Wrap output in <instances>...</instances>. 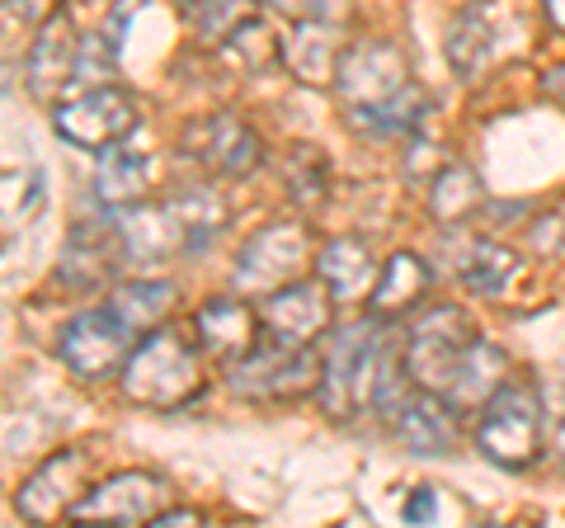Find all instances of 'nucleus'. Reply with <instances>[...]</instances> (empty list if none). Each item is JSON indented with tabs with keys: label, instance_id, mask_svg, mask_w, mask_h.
I'll return each mask as SVG.
<instances>
[{
	"label": "nucleus",
	"instance_id": "33",
	"mask_svg": "<svg viewBox=\"0 0 565 528\" xmlns=\"http://www.w3.org/2000/svg\"><path fill=\"white\" fill-rule=\"evenodd\" d=\"M542 95L552 99V104H565V62L556 66V72H546V76H542Z\"/></svg>",
	"mask_w": 565,
	"mask_h": 528
},
{
	"label": "nucleus",
	"instance_id": "12",
	"mask_svg": "<svg viewBox=\"0 0 565 528\" xmlns=\"http://www.w3.org/2000/svg\"><path fill=\"white\" fill-rule=\"evenodd\" d=\"M122 260H132L122 222H76L57 260V284L71 293H99L118 278Z\"/></svg>",
	"mask_w": 565,
	"mask_h": 528
},
{
	"label": "nucleus",
	"instance_id": "21",
	"mask_svg": "<svg viewBox=\"0 0 565 528\" xmlns=\"http://www.w3.org/2000/svg\"><path fill=\"white\" fill-rule=\"evenodd\" d=\"M147 189H151V161L132 147H109L99 151V170H95V199L104 208H137L147 203Z\"/></svg>",
	"mask_w": 565,
	"mask_h": 528
},
{
	"label": "nucleus",
	"instance_id": "14",
	"mask_svg": "<svg viewBox=\"0 0 565 528\" xmlns=\"http://www.w3.org/2000/svg\"><path fill=\"white\" fill-rule=\"evenodd\" d=\"M259 316H264L269 340L316 345L330 330V321H334V288L326 284L321 274H316V278H292V284H282L278 293L264 297Z\"/></svg>",
	"mask_w": 565,
	"mask_h": 528
},
{
	"label": "nucleus",
	"instance_id": "28",
	"mask_svg": "<svg viewBox=\"0 0 565 528\" xmlns=\"http://www.w3.org/2000/svg\"><path fill=\"white\" fill-rule=\"evenodd\" d=\"M282 175H288V199L297 208H321L326 203V193H330V161H326V151L321 147H292L288 156V166H282Z\"/></svg>",
	"mask_w": 565,
	"mask_h": 528
},
{
	"label": "nucleus",
	"instance_id": "29",
	"mask_svg": "<svg viewBox=\"0 0 565 528\" xmlns=\"http://www.w3.org/2000/svg\"><path fill=\"white\" fill-rule=\"evenodd\" d=\"M255 10H259V0H199V10H193V33H199L203 47H226L255 20Z\"/></svg>",
	"mask_w": 565,
	"mask_h": 528
},
{
	"label": "nucleus",
	"instance_id": "37",
	"mask_svg": "<svg viewBox=\"0 0 565 528\" xmlns=\"http://www.w3.org/2000/svg\"><path fill=\"white\" fill-rule=\"evenodd\" d=\"M174 6H180L184 14H193V10H199V0H174Z\"/></svg>",
	"mask_w": 565,
	"mask_h": 528
},
{
	"label": "nucleus",
	"instance_id": "10",
	"mask_svg": "<svg viewBox=\"0 0 565 528\" xmlns=\"http://www.w3.org/2000/svg\"><path fill=\"white\" fill-rule=\"evenodd\" d=\"M180 151L189 156L199 170L207 175H222V180H245L264 166V142L250 123H241L236 114H207V118H193L184 137H180Z\"/></svg>",
	"mask_w": 565,
	"mask_h": 528
},
{
	"label": "nucleus",
	"instance_id": "18",
	"mask_svg": "<svg viewBox=\"0 0 565 528\" xmlns=\"http://www.w3.org/2000/svg\"><path fill=\"white\" fill-rule=\"evenodd\" d=\"M396 434H401V444L419 457H452L457 453L452 406L438 392H424V387L415 397H405V406L396 411Z\"/></svg>",
	"mask_w": 565,
	"mask_h": 528
},
{
	"label": "nucleus",
	"instance_id": "9",
	"mask_svg": "<svg viewBox=\"0 0 565 528\" xmlns=\"http://www.w3.org/2000/svg\"><path fill=\"white\" fill-rule=\"evenodd\" d=\"M316 382H321V359L311 355V345H282V340L250 349L226 373V387L250 401H297Z\"/></svg>",
	"mask_w": 565,
	"mask_h": 528
},
{
	"label": "nucleus",
	"instance_id": "5",
	"mask_svg": "<svg viewBox=\"0 0 565 528\" xmlns=\"http://www.w3.org/2000/svg\"><path fill=\"white\" fill-rule=\"evenodd\" d=\"M377 349H382V336L373 316L363 326L334 330V340L321 359V382H316V397H321V411L330 420H349L353 411H363L373 401Z\"/></svg>",
	"mask_w": 565,
	"mask_h": 528
},
{
	"label": "nucleus",
	"instance_id": "7",
	"mask_svg": "<svg viewBox=\"0 0 565 528\" xmlns=\"http://www.w3.org/2000/svg\"><path fill=\"white\" fill-rule=\"evenodd\" d=\"M141 123L137 95L122 85H90L85 95L66 99L52 109V128L62 142L81 147V151H109Z\"/></svg>",
	"mask_w": 565,
	"mask_h": 528
},
{
	"label": "nucleus",
	"instance_id": "24",
	"mask_svg": "<svg viewBox=\"0 0 565 528\" xmlns=\"http://www.w3.org/2000/svg\"><path fill=\"white\" fill-rule=\"evenodd\" d=\"M486 203V184L471 166H444L429 180V213L444 226H462Z\"/></svg>",
	"mask_w": 565,
	"mask_h": 528
},
{
	"label": "nucleus",
	"instance_id": "4",
	"mask_svg": "<svg viewBox=\"0 0 565 528\" xmlns=\"http://www.w3.org/2000/svg\"><path fill=\"white\" fill-rule=\"evenodd\" d=\"M476 448L494 467L523 472L542 457V397L533 382H504L476 420Z\"/></svg>",
	"mask_w": 565,
	"mask_h": 528
},
{
	"label": "nucleus",
	"instance_id": "19",
	"mask_svg": "<svg viewBox=\"0 0 565 528\" xmlns=\"http://www.w3.org/2000/svg\"><path fill=\"white\" fill-rule=\"evenodd\" d=\"M429 284H434L429 264H424L419 255H411V251H396L392 260L382 264V274H377V284H373V297H367V316H373L377 326L401 321V316H411L424 303Z\"/></svg>",
	"mask_w": 565,
	"mask_h": 528
},
{
	"label": "nucleus",
	"instance_id": "25",
	"mask_svg": "<svg viewBox=\"0 0 565 528\" xmlns=\"http://www.w3.org/2000/svg\"><path fill=\"white\" fill-rule=\"evenodd\" d=\"M494 43H500V33H494L490 14L481 6L462 10L452 20V29H448V62H452V72L462 76V81L481 76V66L494 57Z\"/></svg>",
	"mask_w": 565,
	"mask_h": 528
},
{
	"label": "nucleus",
	"instance_id": "8",
	"mask_svg": "<svg viewBox=\"0 0 565 528\" xmlns=\"http://www.w3.org/2000/svg\"><path fill=\"white\" fill-rule=\"evenodd\" d=\"M132 340H137V330L122 321L114 307H90V311L71 316V321L62 326L57 355L76 378L104 382V378L122 373V363H128V355L137 349Z\"/></svg>",
	"mask_w": 565,
	"mask_h": 528
},
{
	"label": "nucleus",
	"instance_id": "23",
	"mask_svg": "<svg viewBox=\"0 0 565 528\" xmlns=\"http://www.w3.org/2000/svg\"><path fill=\"white\" fill-rule=\"evenodd\" d=\"M514 270H519V255L509 245L462 241V251H457V284L481 297H500L509 288V278H514Z\"/></svg>",
	"mask_w": 565,
	"mask_h": 528
},
{
	"label": "nucleus",
	"instance_id": "17",
	"mask_svg": "<svg viewBox=\"0 0 565 528\" xmlns=\"http://www.w3.org/2000/svg\"><path fill=\"white\" fill-rule=\"evenodd\" d=\"M344 57V33L334 29L330 14H311V20H292L282 33V66L302 85H334Z\"/></svg>",
	"mask_w": 565,
	"mask_h": 528
},
{
	"label": "nucleus",
	"instance_id": "31",
	"mask_svg": "<svg viewBox=\"0 0 565 528\" xmlns=\"http://www.w3.org/2000/svg\"><path fill=\"white\" fill-rule=\"evenodd\" d=\"M405 524H429V519H438V496H434V486H419L411 500H405Z\"/></svg>",
	"mask_w": 565,
	"mask_h": 528
},
{
	"label": "nucleus",
	"instance_id": "3",
	"mask_svg": "<svg viewBox=\"0 0 565 528\" xmlns=\"http://www.w3.org/2000/svg\"><path fill=\"white\" fill-rule=\"evenodd\" d=\"M476 345H481V330H476V321L462 307H452V303L429 307L415 321L411 340H405V368H411V382L424 387V392L448 397Z\"/></svg>",
	"mask_w": 565,
	"mask_h": 528
},
{
	"label": "nucleus",
	"instance_id": "20",
	"mask_svg": "<svg viewBox=\"0 0 565 528\" xmlns=\"http://www.w3.org/2000/svg\"><path fill=\"white\" fill-rule=\"evenodd\" d=\"M122 236H128L132 260H170L184 251V222L174 213V203H137L122 208Z\"/></svg>",
	"mask_w": 565,
	"mask_h": 528
},
{
	"label": "nucleus",
	"instance_id": "16",
	"mask_svg": "<svg viewBox=\"0 0 565 528\" xmlns=\"http://www.w3.org/2000/svg\"><path fill=\"white\" fill-rule=\"evenodd\" d=\"M259 326H264V316L245 303V297H207V303L193 311V330H199L203 355L217 363H236L250 355V349H259L255 345Z\"/></svg>",
	"mask_w": 565,
	"mask_h": 528
},
{
	"label": "nucleus",
	"instance_id": "6",
	"mask_svg": "<svg viewBox=\"0 0 565 528\" xmlns=\"http://www.w3.org/2000/svg\"><path fill=\"white\" fill-rule=\"evenodd\" d=\"M307 260L316 264V236L307 222H269L241 245L236 255V270H232V284L250 297H269L282 284L302 278Z\"/></svg>",
	"mask_w": 565,
	"mask_h": 528
},
{
	"label": "nucleus",
	"instance_id": "32",
	"mask_svg": "<svg viewBox=\"0 0 565 528\" xmlns=\"http://www.w3.org/2000/svg\"><path fill=\"white\" fill-rule=\"evenodd\" d=\"M170 524H203V509H180V505H170L156 515V528H170Z\"/></svg>",
	"mask_w": 565,
	"mask_h": 528
},
{
	"label": "nucleus",
	"instance_id": "1",
	"mask_svg": "<svg viewBox=\"0 0 565 528\" xmlns=\"http://www.w3.org/2000/svg\"><path fill=\"white\" fill-rule=\"evenodd\" d=\"M334 91H340L349 128H359L367 137H411L434 109V99L419 91V81L411 72L405 47L386 39H363L344 47L340 72H334Z\"/></svg>",
	"mask_w": 565,
	"mask_h": 528
},
{
	"label": "nucleus",
	"instance_id": "27",
	"mask_svg": "<svg viewBox=\"0 0 565 528\" xmlns=\"http://www.w3.org/2000/svg\"><path fill=\"white\" fill-rule=\"evenodd\" d=\"M170 203H174V213H180V222H184V255H203L226 226L222 199L212 189H189V193H174Z\"/></svg>",
	"mask_w": 565,
	"mask_h": 528
},
{
	"label": "nucleus",
	"instance_id": "35",
	"mask_svg": "<svg viewBox=\"0 0 565 528\" xmlns=\"http://www.w3.org/2000/svg\"><path fill=\"white\" fill-rule=\"evenodd\" d=\"M6 6H10V14H14V10H20V14H24V20H33V14H39V10L47 6V0H6Z\"/></svg>",
	"mask_w": 565,
	"mask_h": 528
},
{
	"label": "nucleus",
	"instance_id": "11",
	"mask_svg": "<svg viewBox=\"0 0 565 528\" xmlns=\"http://www.w3.org/2000/svg\"><path fill=\"white\" fill-rule=\"evenodd\" d=\"M90 482H95V453L90 448H62L20 486L14 509H20L29 524H47V519H62V515L71 519V509L95 490Z\"/></svg>",
	"mask_w": 565,
	"mask_h": 528
},
{
	"label": "nucleus",
	"instance_id": "34",
	"mask_svg": "<svg viewBox=\"0 0 565 528\" xmlns=\"http://www.w3.org/2000/svg\"><path fill=\"white\" fill-rule=\"evenodd\" d=\"M542 14L556 33H565V0H542Z\"/></svg>",
	"mask_w": 565,
	"mask_h": 528
},
{
	"label": "nucleus",
	"instance_id": "30",
	"mask_svg": "<svg viewBox=\"0 0 565 528\" xmlns=\"http://www.w3.org/2000/svg\"><path fill=\"white\" fill-rule=\"evenodd\" d=\"M226 47H232V52H241L250 72H264V66L282 62V39H274V33L259 24V14H255V20L245 24V29H241V33H236V39L226 43Z\"/></svg>",
	"mask_w": 565,
	"mask_h": 528
},
{
	"label": "nucleus",
	"instance_id": "22",
	"mask_svg": "<svg viewBox=\"0 0 565 528\" xmlns=\"http://www.w3.org/2000/svg\"><path fill=\"white\" fill-rule=\"evenodd\" d=\"M316 274L334 288V297H353L363 288L377 284V260H373V245L359 241V236H334L316 251Z\"/></svg>",
	"mask_w": 565,
	"mask_h": 528
},
{
	"label": "nucleus",
	"instance_id": "26",
	"mask_svg": "<svg viewBox=\"0 0 565 528\" xmlns=\"http://www.w3.org/2000/svg\"><path fill=\"white\" fill-rule=\"evenodd\" d=\"M109 307L141 336V330H156V326H161L166 316H170L174 288L161 284V278H132V284H118V288H114Z\"/></svg>",
	"mask_w": 565,
	"mask_h": 528
},
{
	"label": "nucleus",
	"instance_id": "2",
	"mask_svg": "<svg viewBox=\"0 0 565 528\" xmlns=\"http://www.w3.org/2000/svg\"><path fill=\"white\" fill-rule=\"evenodd\" d=\"M203 345L184 340L174 326H156L141 336L137 349L122 363V397L147 411H180L193 397H203L207 373H203Z\"/></svg>",
	"mask_w": 565,
	"mask_h": 528
},
{
	"label": "nucleus",
	"instance_id": "15",
	"mask_svg": "<svg viewBox=\"0 0 565 528\" xmlns=\"http://www.w3.org/2000/svg\"><path fill=\"white\" fill-rule=\"evenodd\" d=\"M76 62H81V39L76 24H71V10H52L29 52V95L39 104H57L66 85H76Z\"/></svg>",
	"mask_w": 565,
	"mask_h": 528
},
{
	"label": "nucleus",
	"instance_id": "36",
	"mask_svg": "<svg viewBox=\"0 0 565 528\" xmlns=\"http://www.w3.org/2000/svg\"><path fill=\"white\" fill-rule=\"evenodd\" d=\"M556 463H561V472H565V420H561V430H556Z\"/></svg>",
	"mask_w": 565,
	"mask_h": 528
},
{
	"label": "nucleus",
	"instance_id": "13",
	"mask_svg": "<svg viewBox=\"0 0 565 528\" xmlns=\"http://www.w3.org/2000/svg\"><path fill=\"white\" fill-rule=\"evenodd\" d=\"M174 505V486L156 472H118L85 496L71 519L76 524H156L161 509Z\"/></svg>",
	"mask_w": 565,
	"mask_h": 528
}]
</instances>
